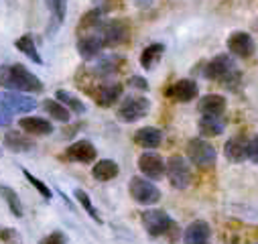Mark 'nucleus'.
<instances>
[{
    "mask_svg": "<svg viewBox=\"0 0 258 244\" xmlns=\"http://www.w3.org/2000/svg\"><path fill=\"white\" fill-rule=\"evenodd\" d=\"M0 86L15 92H29V94H39L43 92L41 80L29 72L25 66L15 64V66H0Z\"/></svg>",
    "mask_w": 258,
    "mask_h": 244,
    "instance_id": "nucleus-1",
    "label": "nucleus"
},
{
    "mask_svg": "<svg viewBox=\"0 0 258 244\" xmlns=\"http://www.w3.org/2000/svg\"><path fill=\"white\" fill-rule=\"evenodd\" d=\"M204 76L212 82H220L222 86H226L230 90H236L238 84H240V78H242L238 68H236V61L226 53L216 55L210 61V64L206 66V70H204Z\"/></svg>",
    "mask_w": 258,
    "mask_h": 244,
    "instance_id": "nucleus-2",
    "label": "nucleus"
},
{
    "mask_svg": "<svg viewBox=\"0 0 258 244\" xmlns=\"http://www.w3.org/2000/svg\"><path fill=\"white\" fill-rule=\"evenodd\" d=\"M165 173L169 183L175 190H187L189 183H191V165L187 159H183L181 155H173L167 159L165 163Z\"/></svg>",
    "mask_w": 258,
    "mask_h": 244,
    "instance_id": "nucleus-3",
    "label": "nucleus"
},
{
    "mask_svg": "<svg viewBox=\"0 0 258 244\" xmlns=\"http://www.w3.org/2000/svg\"><path fill=\"white\" fill-rule=\"evenodd\" d=\"M151 110V102L149 98L145 96H128L122 100V104L118 106L116 110V118L120 122H126V125H131V122H137L141 118H145Z\"/></svg>",
    "mask_w": 258,
    "mask_h": 244,
    "instance_id": "nucleus-4",
    "label": "nucleus"
},
{
    "mask_svg": "<svg viewBox=\"0 0 258 244\" xmlns=\"http://www.w3.org/2000/svg\"><path fill=\"white\" fill-rule=\"evenodd\" d=\"M128 192H131L133 200L141 206H155L161 200V190L145 177H133L131 183H128Z\"/></svg>",
    "mask_w": 258,
    "mask_h": 244,
    "instance_id": "nucleus-5",
    "label": "nucleus"
},
{
    "mask_svg": "<svg viewBox=\"0 0 258 244\" xmlns=\"http://www.w3.org/2000/svg\"><path fill=\"white\" fill-rule=\"evenodd\" d=\"M187 159L202 169L216 165V149L206 139H191L187 143Z\"/></svg>",
    "mask_w": 258,
    "mask_h": 244,
    "instance_id": "nucleus-6",
    "label": "nucleus"
},
{
    "mask_svg": "<svg viewBox=\"0 0 258 244\" xmlns=\"http://www.w3.org/2000/svg\"><path fill=\"white\" fill-rule=\"evenodd\" d=\"M143 226L149 232V236L159 238L169 234L175 228V222L171 220V216L165 210H145L143 212Z\"/></svg>",
    "mask_w": 258,
    "mask_h": 244,
    "instance_id": "nucleus-7",
    "label": "nucleus"
},
{
    "mask_svg": "<svg viewBox=\"0 0 258 244\" xmlns=\"http://www.w3.org/2000/svg\"><path fill=\"white\" fill-rule=\"evenodd\" d=\"M98 33L102 37L104 47H118L128 37V25L124 21H120V19H114V21L102 23L100 29H98Z\"/></svg>",
    "mask_w": 258,
    "mask_h": 244,
    "instance_id": "nucleus-8",
    "label": "nucleus"
},
{
    "mask_svg": "<svg viewBox=\"0 0 258 244\" xmlns=\"http://www.w3.org/2000/svg\"><path fill=\"white\" fill-rule=\"evenodd\" d=\"M0 104H3L11 114H27L31 110L37 108V102L31 96H25L21 92L15 90H7V92H0Z\"/></svg>",
    "mask_w": 258,
    "mask_h": 244,
    "instance_id": "nucleus-9",
    "label": "nucleus"
},
{
    "mask_svg": "<svg viewBox=\"0 0 258 244\" xmlns=\"http://www.w3.org/2000/svg\"><path fill=\"white\" fill-rule=\"evenodd\" d=\"M228 49H230L232 55L242 57V59H248V57L254 55L256 43H254V39H252L248 33H244V31H234V33L228 37Z\"/></svg>",
    "mask_w": 258,
    "mask_h": 244,
    "instance_id": "nucleus-10",
    "label": "nucleus"
},
{
    "mask_svg": "<svg viewBox=\"0 0 258 244\" xmlns=\"http://www.w3.org/2000/svg\"><path fill=\"white\" fill-rule=\"evenodd\" d=\"M139 169H141V173L145 177H149L153 181L165 177V161H163V157L157 155V153H151V151H147V153H143L139 157Z\"/></svg>",
    "mask_w": 258,
    "mask_h": 244,
    "instance_id": "nucleus-11",
    "label": "nucleus"
},
{
    "mask_svg": "<svg viewBox=\"0 0 258 244\" xmlns=\"http://www.w3.org/2000/svg\"><path fill=\"white\" fill-rule=\"evenodd\" d=\"M122 90H124V88H122L120 82H104V84H100L92 94H94V100H96L98 106L110 108V106H114V104L120 100Z\"/></svg>",
    "mask_w": 258,
    "mask_h": 244,
    "instance_id": "nucleus-12",
    "label": "nucleus"
},
{
    "mask_svg": "<svg viewBox=\"0 0 258 244\" xmlns=\"http://www.w3.org/2000/svg\"><path fill=\"white\" fill-rule=\"evenodd\" d=\"M165 94H167L171 100H175V102L187 104V102H191V100L198 98L200 88H198V84L193 82V80H177Z\"/></svg>",
    "mask_w": 258,
    "mask_h": 244,
    "instance_id": "nucleus-13",
    "label": "nucleus"
},
{
    "mask_svg": "<svg viewBox=\"0 0 258 244\" xmlns=\"http://www.w3.org/2000/svg\"><path fill=\"white\" fill-rule=\"evenodd\" d=\"M104 49V43H102V37L98 31L94 33H86V35H80L78 39V53L82 55V59L90 61V59H96Z\"/></svg>",
    "mask_w": 258,
    "mask_h": 244,
    "instance_id": "nucleus-14",
    "label": "nucleus"
},
{
    "mask_svg": "<svg viewBox=\"0 0 258 244\" xmlns=\"http://www.w3.org/2000/svg\"><path fill=\"white\" fill-rule=\"evenodd\" d=\"M210 236H212V228L208 222L204 220H196L191 222L185 232H183V242L185 244H208L210 242Z\"/></svg>",
    "mask_w": 258,
    "mask_h": 244,
    "instance_id": "nucleus-15",
    "label": "nucleus"
},
{
    "mask_svg": "<svg viewBox=\"0 0 258 244\" xmlns=\"http://www.w3.org/2000/svg\"><path fill=\"white\" fill-rule=\"evenodd\" d=\"M96 155H98V153H96V147H94L90 141H78V143L70 145L68 151H66V157H68L70 161L84 163V165L96 161Z\"/></svg>",
    "mask_w": 258,
    "mask_h": 244,
    "instance_id": "nucleus-16",
    "label": "nucleus"
},
{
    "mask_svg": "<svg viewBox=\"0 0 258 244\" xmlns=\"http://www.w3.org/2000/svg\"><path fill=\"white\" fill-rule=\"evenodd\" d=\"M19 127L23 129V133L27 135H35V137H47L53 133V125L45 118H37V116H25L19 120Z\"/></svg>",
    "mask_w": 258,
    "mask_h": 244,
    "instance_id": "nucleus-17",
    "label": "nucleus"
},
{
    "mask_svg": "<svg viewBox=\"0 0 258 244\" xmlns=\"http://www.w3.org/2000/svg\"><path fill=\"white\" fill-rule=\"evenodd\" d=\"M246 149H248V139L242 135H236L224 145V155L232 163H242L246 159Z\"/></svg>",
    "mask_w": 258,
    "mask_h": 244,
    "instance_id": "nucleus-18",
    "label": "nucleus"
},
{
    "mask_svg": "<svg viewBox=\"0 0 258 244\" xmlns=\"http://www.w3.org/2000/svg\"><path fill=\"white\" fill-rule=\"evenodd\" d=\"M202 116H222L226 112V98L220 94H208L198 104Z\"/></svg>",
    "mask_w": 258,
    "mask_h": 244,
    "instance_id": "nucleus-19",
    "label": "nucleus"
},
{
    "mask_svg": "<svg viewBox=\"0 0 258 244\" xmlns=\"http://www.w3.org/2000/svg\"><path fill=\"white\" fill-rule=\"evenodd\" d=\"M135 143L139 145V147H143V149H157V147H161V143H163V133L159 131V129H155V127H145V129H139L137 133H135Z\"/></svg>",
    "mask_w": 258,
    "mask_h": 244,
    "instance_id": "nucleus-20",
    "label": "nucleus"
},
{
    "mask_svg": "<svg viewBox=\"0 0 258 244\" xmlns=\"http://www.w3.org/2000/svg\"><path fill=\"white\" fill-rule=\"evenodd\" d=\"M120 64H122V57H118V55H106V57H102L98 64L94 66L92 72H94L96 78L106 80V78L114 76V74L120 70Z\"/></svg>",
    "mask_w": 258,
    "mask_h": 244,
    "instance_id": "nucleus-21",
    "label": "nucleus"
},
{
    "mask_svg": "<svg viewBox=\"0 0 258 244\" xmlns=\"http://www.w3.org/2000/svg\"><path fill=\"white\" fill-rule=\"evenodd\" d=\"M226 131V120L222 116H202L200 133L202 137H220Z\"/></svg>",
    "mask_w": 258,
    "mask_h": 244,
    "instance_id": "nucleus-22",
    "label": "nucleus"
},
{
    "mask_svg": "<svg viewBox=\"0 0 258 244\" xmlns=\"http://www.w3.org/2000/svg\"><path fill=\"white\" fill-rule=\"evenodd\" d=\"M5 145L15 153H25V151H31L35 147V143L29 137H25L23 133H19V131H9L5 135Z\"/></svg>",
    "mask_w": 258,
    "mask_h": 244,
    "instance_id": "nucleus-23",
    "label": "nucleus"
},
{
    "mask_svg": "<svg viewBox=\"0 0 258 244\" xmlns=\"http://www.w3.org/2000/svg\"><path fill=\"white\" fill-rule=\"evenodd\" d=\"M163 55H165V45L163 43H153V45H149L141 53V66L145 70H153L159 64V61H161Z\"/></svg>",
    "mask_w": 258,
    "mask_h": 244,
    "instance_id": "nucleus-24",
    "label": "nucleus"
},
{
    "mask_svg": "<svg viewBox=\"0 0 258 244\" xmlns=\"http://www.w3.org/2000/svg\"><path fill=\"white\" fill-rule=\"evenodd\" d=\"M118 173H120V169H118V165H116L112 159H102V161H98V163L94 165V169H92V175H94L98 181H110V179L118 177Z\"/></svg>",
    "mask_w": 258,
    "mask_h": 244,
    "instance_id": "nucleus-25",
    "label": "nucleus"
},
{
    "mask_svg": "<svg viewBox=\"0 0 258 244\" xmlns=\"http://www.w3.org/2000/svg\"><path fill=\"white\" fill-rule=\"evenodd\" d=\"M102 15H104L102 9H94V11L86 13V15L82 17V21H80L78 33H80V35H86V33H94V31H98L100 25H102Z\"/></svg>",
    "mask_w": 258,
    "mask_h": 244,
    "instance_id": "nucleus-26",
    "label": "nucleus"
},
{
    "mask_svg": "<svg viewBox=\"0 0 258 244\" xmlns=\"http://www.w3.org/2000/svg\"><path fill=\"white\" fill-rule=\"evenodd\" d=\"M55 100L61 102L70 112H76V114H84L86 112V104L80 98H76L74 94H70L68 90H57L55 92Z\"/></svg>",
    "mask_w": 258,
    "mask_h": 244,
    "instance_id": "nucleus-27",
    "label": "nucleus"
},
{
    "mask_svg": "<svg viewBox=\"0 0 258 244\" xmlns=\"http://www.w3.org/2000/svg\"><path fill=\"white\" fill-rule=\"evenodd\" d=\"M43 110L53 120H59V122H70V118H72V112L57 100H43Z\"/></svg>",
    "mask_w": 258,
    "mask_h": 244,
    "instance_id": "nucleus-28",
    "label": "nucleus"
},
{
    "mask_svg": "<svg viewBox=\"0 0 258 244\" xmlns=\"http://www.w3.org/2000/svg\"><path fill=\"white\" fill-rule=\"evenodd\" d=\"M17 49L21 51V53H25L33 64H43V59H41V55H39V51H37V47H35V41H33V37L31 35H23L21 39H17Z\"/></svg>",
    "mask_w": 258,
    "mask_h": 244,
    "instance_id": "nucleus-29",
    "label": "nucleus"
},
{
    "mask_svg": "<svg viewBox=\"0 0 258 244\" xmlns=\"http://www.w3.org/2000/svg\"><path fill=\"white\" fill-rule=\"evenodd\" d=\"M0 192H3V196H5V200H7V204H9V208H11V212H13L17 218H21V216H23V204H21L19 196H17L13 190H9V188H0Z\"/></svg>",
    "mask_w": 258,
    "mask_h": 244,
    "instance_id": "nucleus-30",
    "label": "nucleus"
},
{
    "mask_svg": "<svg viewBox=\"0 0 258 244\" xmlns=\"http://www.w3.org/2000/svg\"><path fill=\"white\" fill-rule=\"evenodd\" d=\"M76 200L82 204V208H84V210H86V212H88V214H90L98 224H102V218L98 216V212H96V208H94V204H92L90 196H88L84 190H76Z\"/></svg>",
    "mask_w": 258,
    "mask_h": 244,
    "instance_id": "nucleus-31",
    "label": "nucleus"
},
{
    "mask_svg": "<svg viewBox=\"0 0 258 244\" xmlns=\"http://www.w3.org/2000/svg\"><path fill=\"white\" fill-rule=\"evenodd\" d=\"M47 3V9L53 13V17L61 23L66 19V0H45Z\"/></svg>",
    "mask_w": 258,
    "mask_h": 244,
    "instance_id": "nucleus-32",
    "label": "nucleus"
},
{
    "mask_svg": "<svg viewBox=\"0 0 258 244\" xmlns=\"http://www.w3.org/2000/svg\"><path fill=\"white\" fill-rule=\"evenodd\" d=\"M23 173H25V177H27V181H31V183H33V186H35V188L39 190V194H41V196H43L45 200H51V196H53V194H51V190H49V188L45 186V183H43V181H39V179H37V177H35L33 173H29L27 169H25Z\"/></svg>",
    "mask_w": 258,
    "mask_h": 244,
    "instance_id": "nucleus-33",
    "label": "nucleus"
},
{
    "mask_svg": "<svg viewBox=\"0 0 258 244\" xmlns=\"http://www.w3.org/2000/svg\"><path fill=\"white\" fill-rule=\"evenodd\" d=\"M246 159H250L252 163H256V165H258V135H256V137H252V139L248 141Z\"/></svg>",
    "mask_w": 258,
    "mask_h": 244,
    "instance_id": "nucleus-34",
    "label": "nucleus"
},
{
    "mask_svg": "<svg viewBox=\"0 0 258 244\" xmlns=\"http://www.w3.org/2000/svg\"><path fill=\"white\" fill-rule=\"evenodd\" d=\"M128 86H131L133 90H141V92H149V82L141 76H133L131 80H128Z\"/></svg>",
    "mask_w": 258,
    "mask_h": 244,
    "instance_id": "nucleus-35",
    "label": "nucleus"
},
{
    "mask_svg": "<svg viewBox=\"0 0 258 244\" xmlns=\"http://www.w3.org/2000/svg\"><path fill=\"white\" fill-rule=\"evenodd\" d=\"M66 242H68V238L63 232H53L41 240V244H66Z\"/></svg>",
    "mask_w": 258,
    "mask_h": 244,
    "instance_id": "nucleus-36",
    "label": "nucleus"
},
{
    "mask_svg": "<svg viewBox=\"0 0 258 244\" xmlns=\"http://www.w3.org/2000/svg\"><path fill=\"white\" fill-rule=\"evenodd\" d=\"M11 122H13V114L0 104V127H9Z\"/></svg>",
    "mask_w": 258,
    "mask_h": 244,
    "instance_id": "nucleus-37",
    "label": "nucleus"
},
{
    "mask_svg": "<svg viewBox=\"0 0 258 244\" xmlns=\"http://www.w3.org/2000/svg\"><path fill=\"white\" fill-rule=\"evenodd\" d=\"M13 238H17V232L15 230H3V232H0V244H7Z\"/></svg>",
    "mask_w": 258,
    "mask_h": 244,
    "instance_id": "nucleus-38",
    "label": "nucleus"
},
{
    "mask_svg": "<svg viewBox=\"0 0 258 244\" xmlns=\"http://www.w3.org/2000/svg\"><path fill=\"white\" fill-rule=\"evenodd\" d=\"M208 244H210V242H208Z\"/></svg>",
    "mask_w": 258,
    "mask_h": 244,
    "instance_id": "nucleus-39",
    "label": "nucleus"
}]
</instances>
